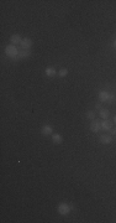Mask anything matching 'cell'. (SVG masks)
I'll return each instance as SVG.
<instances>
[{"label": "cell", "instance_id": "14", "mask_svg": "<svg viewBox=\"0 0 116 223\" xmlns=\"http://www.w3.org/2000/svg\"><path fill=\"white\" fill-rule=\"evenodd\" d=\"M95 117H96V114H95V112H94V110H89V112H87V118H88V119H90V120H94V119H95Z\"/></svg>", "mask_w": 116, "mask_h": 223}, {"label": "cell", "instance_id": "13", "mask_svg": "<svg viewBox=\"0 0 116 223\" xmlns=\"http://www.w3.org/2000/svg\"><path fill=\"white\" fill-rule=\"evenodd\" d=\"M52 141L53 144H61L63 141V138L61 134H52Z\"/></svg>", "mask_w": 116, "mask_h": 223}, {"label": "cell", "instance_id": "4", "mask_svg": "<svg viewBox=\"0 0 116 223\" xmlns=\"http://www.w3.org/2000/svg\"><path fill=\"white\" fill-rule=\"evenodd\" d=\"M41 133H42V135H45V136H47V135H52V134H53V129H52L51 125L46 124V125H43V127L41 128Z\"/></svg>", "mask_w": 116, "mask_h": 223}, {"label": "cell", "instance_id": "8", "mask_svg": "<svg viewBox=\"0 0 116 223\" xmlns=\"http://www.w3.org/2000/svg\"><path fill=\"white\" fill-rule=\"evenodd\" d=\"M45 73L47 77H55L56 75H58V72L56 68H53V67H47L46 71H45Z\"/></svg>", "mask_w": 116, "mask_h": 223}, {"label": "cell", "instance_id": "11", "mask_svg": "<svg viewBox=\"0 0 116 223\" xmlns=\"http://www.w3.org/2000/svg\"><path fill=\"white\" fill-rule=\"evenodd\" d=\"M99 115L101 117V119H109V117H110V112H109V109H105V108H101L100 109V112H99Z\"/></svg>", "mask_w": 116, "mask_h": 223}, {"label": "cell", "instance_id": "2", "mask_svg": "<svg viewBox=\"0 0 116 223\" xmlns=\"http://www.w3.org/2000/svg\"><path fill=\"white\" fill-rule=\"evenodd\" d=\"M57 211H58V213L62 215V216H67V215H69V212H71V206L66 203V202H61L59 205H58L57 207Z\"/></svg>", "mask_w": 116, "mask_h": 223}, {"label": "cell", "instance_id": "6", "mask_svg": "<svg viewBox=\"0 0 116 223\" xmlns=\"http://www.w3.org/2000/svg\"><path fill=\"white\" fill-rule=\"evenodd\" d=\"M21 41H22V37H21L20 35H17V34H15V35H13L11 37H10V42H11V45H20L21 44Z\"/></svg>", "mask_w": 116, "mask_h": 223}, {"label": "cell", "instance_id": "1", "mask_svg": "<svg viewBox=\"0 0 116 223\" xmlns=\"http://www.w3.org/2000/svg\"><path fill=\"white\" fill-rule=\"evenodd\" d=\"M5 53H6V56L9 57V58L11 60H19L17 56H19V50L15 45H8L6 47H5Z\"/></svg>", "mask_w": 116, "mask_h": 223}, {"label": "cell", "instance_id": "18", "mask_svg": "<svg viewBox=\"0 0 116 223\" xmlns=\"http://www.w3.org/2000/svg\"><path fill=\"white\" fill-rule=\"evenodd\" d=\"M111 134H116V130H115V129H111Z\"/></svg>", "mask_w": 116, "mask_h": 223}, {"label": "cell", "instance_id": "16", "mask_svg": "<svg viewBox=\"0 0 116 223\" xmlns=\"http://www.w3.org/2000/svg\"><path fill=\"white\" fill-rule=\"evenodd\" d=\"M116 101V96L115 94H110L109 96V99H108V103H113Z\"/></svg>", "mask_w": 116, "mask_h": 223}, {"label": "cell", "instance_id": "20", "mask_svg": "<svg viewBox=\"0 0 116 223\" xmlns=\"http://www.w3.org/2000/svg\"><path fill=\"white\" fill-rule=\"evenodd\" d=\"M114 47L116 49V40H115V42H114Z\"/></svg>", "mask_w": 116, "mask_h": 223}, {"label": "cell", "instance_id": "9", "mask_svg": "<svg viewBox=\"0 0 116 223\" xmlns=\"http://www.w3.org/2000/svg\"><path fill=\"white\" fill-rule=\"evenodd\" d=\"M109 96H110V94H109L106 91H100V92H99V99H100V102H108Z\"/></svg>", "mask_w": 116, "mask_h": 223}, {"label": "cell", "instance_id": "17", "mask_svg": "<svg viewBox=\"0 0 116 223\" xmlns=\"http://www.w3.org/2000/svg\"><path fill=\"white\" fill-rule=\"evenodd\" d=\"M95 109H99V110L101 109V104H96V106H95Z\"/></svg>", "mask_w": 116, "mask_h": 223}, {"label": "cell", "instance_id": "19", "mask_svg": "<svg viewBox=\"0 0 116 223\" xmlns=\"http://www.w3.org/2000/svg\"><path fill=\"white\" fill-rule=\"evenodd\" d=\"M114 123H115V124H116V115H115V117H114Z\"/></svg>", "mask_w": 116, "mask_h": 223}, {"label": "cell", "instance_id": "5", "mask_svg": "<svg viewBox=\"0 0 116 223\" xmlns=\"http://www.w3.org/2000/svg\"><path fill=\"white\" fill-rule=\"evenodd\" d=\"M100 129H101V123L94 119V120L90 123V130H92L93 133H98Z\"/></svg>", "mask_w": 116, "mask_h": 223}, {"label": "cell", "instance_id": "7", "mask_svg": "<svg viewBox=\"0 0 116 223\" xmlns=\"http://www.w3.org/2000/svg\"><path fill=\"white\" fill-rule=\"evenodd\" d=\"M101 129H103V130H106V132L111 130V129H113V123L110 122L109 119H105L104 122H101Z\"/></svg>", "mask_w": 116, "mask_h": 223}, {"label": "cell", "instance_id": "3", "mask_svg": "<svg viewBox=\"0 0 116 223\" xmlns=\"http://www.w3.org/2000/svg\"><path fill=\"white\" fill-rule=\"evenodd\" d=\"M31 46H32V40L29 39V37L22 39V41H21V44H20L21 50H30Z\"/></svg>", "mask_w": 116, "mask_h": 223}, {"label": "cell", "instance_id": "15", "mask_svg": "<svg viewBox=\"0 0 116 223\" xmlns=\"http://www.w3.org/2000/svg\"><path fill=\"white\" fill-rule=\"evenodd\" d=\"M67 75H68L67 68H62V70L58 71V76H59V77H66Z\"/></svg>", "mask_w": 116, "mask_h": 223}, {"label": "cell", "instance_id": "12", "mask_svg": "<svg viewBox=\"0 0 116 223\" xmlns=\"http://www.w3.org/2000/svg\"><path fill=\"white\" fill-rule=\"evenodd\" d=\"M31 55V52L29 50H20L19 51V56H17V58L19 60H22V58H26V57H29Z\"/></svg>", "mask_w": 116, "mask_h": 223}, {"label": "cell", "instance_id": "10", "mask_svg": "<svg viewBox=\"0 0 116 223\" xmlns=\"http://www.w3.org/2000/svg\"><path fill=\"white\" fill-rule=\"evenodd\" d=\"M100 143H101L103 145H109L110 143H111V136L104 134V135L100 136Z\"/></svg>", "mask_w": 116, "mask_h": 223}]
</instances>
